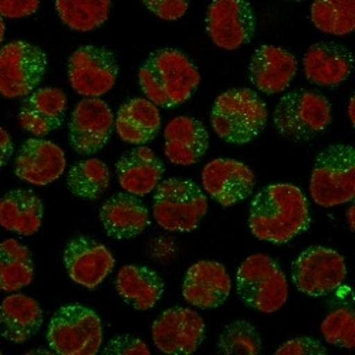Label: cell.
I'll use <instances>...</instances> for the list:
<instances>
[{
	"label": "cell",
	"mask_w": 355,
	"mask_h": 355,
	"mask_svg": "<svg viewBox=\"0 0 355 355\" xmlns=\"http://www.w3.org/2000/svg\"><path fill=\"white\" fill-rule=\"evenodd\" d=\"M115 171L118 182L125 192L145 196L159 185L165 173V165L151 148L138 145L120 157Z\"/></svg>",
	"instance_id": "22"
},
{
	"label": "cell",
	"mask_w": 355,
	"mask_h": 355,
	"mask_svg": "<svg viewBox=\"0 0 355 355\" xmlns=\"http://www.w3.org/2000/svg\"><path fill=\"white\" fill-rule=\"evenodd\" d=\"M66 155L57 144L31 138L21 144L15 159V172L21 181L36 187H44L63 175Z\"/></svg>",
	"instance_id": "17"
},
{
	"label": "cell",
	"mask_w": 355,
	"mask_h": 355,
	"mask_svg": "<svg viewBox=\"0 0 355 355\" xmlns=\"http://www.w3.org/2000/svg\"><path fill=\"white\" fill-rule=\"evenodd\" d=\"M66 110L67 97L60 88H39L23 101L19 124L28 134L46 137L63 125Z\"/></svg>",
	"instance_id": "20"
},
{
	"label": "cell",
	"mask_w": 355,
	"mask_h": 355,
	"mask_svg": "<svg viewBox=\"0 0 355 355\" xmlns=\"http://www.w3.org/2000/svg\"><path fill=\"white\" fill-rule=\"evenodd\" d=\"M311 21L322 33L347 36L355 31V0H314Z\"/></svg>",
	"instance_id": "32"
},
{
	"label": "cell",
	"mask_w": 355,
	"mask_h": 355,
	"mask_svg": "<svg viewBox=\"0 0 355 355\" xmlns=\"http://www.w3.org/2000/svg\"><path fill=\"white\" fill-rule=\"evenodd\" d=\"M205 338V322L202 317L182 307H172L164 311L153 325L155 347L172 355H189L195 352Z\"/></svg>",
	"instance_id": "14"
},
{
	"label": "cell",
	"mask_w": 355,
	"mask_h": 355,
	"mask_svg": "<svg viewBox=\"0 0 355 355\" xmlns=\"http://www.w3.org/2000/svg\"><path fill=\"white\" fill-rule=\"evenodd\" d=\"M111 173L100 159H84L71 166L67 175L69 191L81 199H100L108 189Z\"/></svg>",
	"instance_id": "31"
},
{
	"label": "cell",
	"mask_w": 355,
	"mask_h": 355,
	"mask_svg": "<svg viewBox=\"0 0 355 355\" xmlns=\"http://www.w3.org/2000/svg\"><path fill=\"white\" fill-rule=\"evenodd\" d=\"M242 302L259 313H276L288 299V283L280 266L266 254L249 256L236 275Z\"/></svg>",
	"instance_id": "6"
},
{
	"label": "cell",
	"mask_w": 355,
	"mask_h": 355,
	"mask_svg": "<svg viewBox=\"0 0 355 355\" xmlns=\"http://www.w3.org/2000/svg\"><path fill=\"white\" fill-rule=\"evenodd\" d=\"M35 264L32 253L16 239L0 243V290L19 291L32 284Z\"/></svg>",
	"instance_id": "29"
},
{
	"label": "cell",
	"mask_w": 355,
	"mask_h": 355,
	"mask_svg": "<svg viewBox=\"0 0 355 355\" xmlns=\"http://www.w3.org/2000/svg\"><path fill=\"white\" fill-rule=\"evenodd\" d=\"M303 69L310 83L320 87H338L349 77L354 57L340 43L320 42L306 51Z\"/></svg>",
	"instance_id": "21"
},
{
	"label": "cell",
	"mask_w": 355,
	"mask_h": 355,
	"mask_svg": "<svg viewBox=\"0 0 355 355\" xmlns=\"http://www.w3.org/2000/svg\"><path fill=\"white\" fill-rule=\"evenodd\" d=\"M43 220V202L28 189H15L0 199V226L20 236L35 234Z\"/></svg>",
	"instance_id": "28"
},
{
	"label": "cell",
	"mask_w": 355,
	"mask_h": 355,
	"mask_svg": "<svg viewBox=\"0 0 355 355\" xmlns=\"http://www.w3.org/2000/svg\"><path fill=\"white\" fill-rule=\"evenodd\" d=\"M13 142L9 132L0 127V168H3L13 155Z\"/></svg>",
	"instance_id": "39"
},
{
	"label": "cell",
	"mask_w": 355,
	"mask_h": 355,
	"mask_svg": "<svg viewBox=\"0 0 355 355\" xmlns=\"http://www.w3.org/2000/svg\"><path fill=\"white\" fill-rule=\"evenodd\" d=\"M165 157L171 164L189 166L199 162L208 151L209 132L191 116H176L164 131Z\"/></svg>",
	"instance_id": "23"
},
{
	"label": "cell",
	"mask_w": 355,
	"mask_h": 355,
	"mask_svg": "<svg viewBox=\"0 0 355 355\" xmlns=\"http://www.w3.org/2000/svg\"><path fill=\"white\" fill-rule=\"evenodd\" d=\"M321 333L329 344L352 349L355 345V313L351 307H338L321 322Z\"/></svg>",
	"instance_id": "34"
},
{
	"label": "cell",
	"mask_w": 355,
	"mask_h": 355,
	"mask_svg": "<svg viewBox=\"0 0 355 355\" xmlns=\"http://www.w3.org/2000/svg\"><path fill=\"white\" fill-rule=\"evenodd\" d=\"M218 349L225 355H256L261 351V337L245 320L229 324L219 337Z\"/></svg>",
	"instance_id": "33"
},
{
	"label": "cell",
	"mask_w": 355,
	"mask_h": 355,
	"mask_svg": "<svg viewBox=\"0 0 355 355\" xmlns=\"http://www.w3.org/2000/svg\"><path fill=\"white\" fill-rule=\"evenodd\" d=\"M348 225H349V229L354 230V205L349 208L348 211Z\"/></svg>",
	"instance_id": "41"
},
{
	"label": "cell",
	"mask_w": 355,
	"mask_h": 355,
	"mask_svg": "<svg viewBox=\"0 0 355 355\" xmlns=\"http://www.w3.org/2000/svg\"><path fill=\"white\" fill-rule=\"evenodd\" d=\"M111 0H55L62 21L76 32H93L110 16Z\"/></svg>",
	"instance_id": "30"
},
{
	"label": "cell",
	"mask_w": 355,
	"mask_h": 355,
	"mask_svg": "<svg viewBox=\"0 0 355 355\" xmlns=\"http://www.w3.org/2000/svg\"><path fill=\"white\" fill-rule=\"evenodd\" d=\"M159 128V110L148 98L128 100L116 112L115 130L124 142L145 145L157 137Z\"/></svg>",
	"instance_id": "26"
},
{
	"label": "cell",
	"mask_w": 355,
	"mask_h": 355,
	"mask_svg": "<svg viewBox=\"0 0 355 355\" xmlns=\"http://www.w3.org/2000/svg\"><path fill=\"white\" fill-rule=\"evenodd\" d=\"M354 97L351 98V101H349V108H348V115H349V121L352 123V125H354Z\"/></svg>",
	"instance_id": "42"
},
{
	"label": "cell",
	"mask_w": 355,
	"mask_h": 355,
	"mask_svg": "<svg viewBox=\"0 0 355 355\" xmlns=\"http://www.w3.org/2000/svg\"><path fill=\"white\" fill-rule=\"evenodd\" d=\"M268 118V105L256 92L250 88H232L216 98L211 123L220 139L245 145L263 132Z\"/></svg>",
	"instance_id": "3"
},
{
	"label": "cell",
	"mask_w": 355,
	"mask_h": 355,
	"mask_svg": "<svg viewBox=\"0 0 355 355\" xmlns=\"http://www.w3.org/2000/svg\"><path fill=\"white\" fill-rule=\"evenodd\" d=\"M43 325L40 304L24 294H12L0 304V336L15 344L35 337Z\"/></svg>",
	"instance_id": "25"
},
{
	"label": "cell",
	"mask_w": 355,
	"mask_h": 355,
	"mask_svg": "<svg viewBox=\"0 0 355 355\" xmlns=\"http://www.w3.org/2000/svg\"><path fill=\"white\" fill-rule=\"evenodd\" d=\"M64 264L73 282L93 290L112 272L115 259L103 243L88 236H76L66 246Z\"/></svg>",
	"instance_id": "15"
},
{
	"label": "cell",
	"mask_w": 355,
	"mask_h": 355,
	"mask_svg": "<svg viewBox=\"0 0 355 355\" xmlns=\"http://www.w3.org/2000/svg\"><path fill=\"white\" fill-rule=\"evenodd\" d=\"M40 0H0V16L21 19L39 10Z\"/></svg>",
	"instance_id": "38"
},
{
	"label": "cell",
	"mask_w": 355,
	"mask_h": 355,
	"mask_svg": "<svg viewBox=\"0 0 355 355\" xmlns=\"http://www.w3.org/2000/svg\"><path fill=\"white\" fill-rule=\"evenodd\" d=\"M191 0H142L144 6L162 20L173 21L185 16Z\"/></svg>",
	"instance_id": "35"
},
{
	"label": "cell",
	"mask_w": 355,
	"mask_h": 355,
	"mask_svg": "<svg viewBox=\"0 0 355 355\" xmlns=\"http://www.w3.org/2000/svg\"><path fill=\"white\" fill-rule=\"evenodd\" d=\"M103 337L100 317L81 304L58 309L47 329L50 348L62 355H94L101 348Z\"/></svg>",
	"instance_id": "8"
},
{
	"label": "cell",
	"mask_w": 355,
	"mask_h": 355,
	"mask_svg": "<svg viewBox=\"0 0 355 355\" xmlns=\"http://www.w3.org/2000/svg\"><path fill=\"white\" fill-rule=\"evenodd\" d=\"M118 62L110 50L83 46L69 60V80L73 90L85 98H100L111 92L118 76Z\"/></svg>",
	"instance_id": "11"
},
{
	"label": "cell",
	"mask_w": 355,
	"mask_h": 355,
	"mask_svg": "<svg viewBox=\"0 0 355 355\" xmlns=\"http://www.w3.org/2000/svg\"><path fill=\"white\" fill-rule=\"evenodd\" d=\"M288 2H303V0H288Z\"/></svg>",
	"instance_id": "43"
},
{
	"label": "cell",
	"mask_w": 355,
	"mask_h": 355,
	"mask_svg": "<svg viewBox=\"0 0 355 355\" xmlns=\"http://www.w3.org/2000/svg\"><path fill=\"white\" fill-rule=\"evenodd\" d=\"M3 39H5V21H3V17L0 16V46H2Z\"/></svg>",
	"instance_id": "40"
},
{
	"label": "cell",
	"mask_w": 355,
	"mask_h": 355,
	"mask_svg": "<svg viewBox=\"0 0 355 355\" xmlns=\"http://www.w3.org/2000/svg\"><path fill=\"white\" fill-rule=\"evenodd\" d=\"M297 74V60L284 49L266 44L259 47L249 63V78L259 92L277 94L287 90Z\"/></svg>",
	"instance_id": "19"
},
{
	"label": "cell",
	"mask_w": 355,
	"mask_h": 355,
	"mask_svg": "<svg viewBox=\"0 0 355 355\" xmlns=\"http://www.w3.org/2000/svg\"><path fill=\"white\" fill-rule=\"evenodd\" d=\"M114 127L111 108L101 98L80 101L70 118V144L80 155H93L108 142Z\"/></svg>",
	"instance_id": "13"
},
{
	"label": "cell",
	"mask_w": 355,
	"mask_h": 355,
	"mask_svg": "<svg viewBox=\"0 0 355 355\" xmlns=\"http://www.w3.org/2000/svg\"><path fill=\"white\" fill-rule=\"evenodd\" d=\"M309 226V202L297 187L269 185L252 200L249 227L260 241L284 245L307 230Z\"/></svg>",
	"instance_id": "1"
},
{
	"label": "cell",
	"mask_w": 355,
	"mask_h": 355,
	"mask_svg": "<svg viewBox=\"0 0 355 355\" xmlns=\"http://www.w3.org/2000/svg\"><path fill=\"white\" fill-rule=\"evenodd\" d=\"M205 191L222 206H233L250 196L256 187L253 171L236 159L219 158L202 171Z\"/></svg>",
	"instance_id": "16"
},
{
	"label": "cell",
	"mask_w": 355,
	"mask_h": 355,
	"mask_svg": "<svg viewBox=\"0 0 355 355\" xmlns=\"http://www.w3.org/2000/svg\"><path fill=\"white\" fill-rule=\"evenodd\" d=\"M232 291V279L225 266L200 260L188 269L184 280V299L199 309H216L222 306Z\"/></svg>",
	"instance_id": "18"
},
{
	"label": "cell",
	"mask_w": 355,
	"mask_h": 355,
	"mask_svg": "<svg viewBox=\"0 0 355 355\" xmlns=\"http://www.w3.org/2000/svg\"><path fill=\"white\" fill-rule=\"evenodd\" d=\"M100 220L110 238L125 241L141 234L151 223L150 212L132 193H116L107 199L100 211Z\"/></svg>",
	"instance_id": "24"
},
{
	"label": "cell",
	"mask_w": 355,
	"mask_h": 355,
	"mask_svg": "<svg viewBox=\"0 0 355 355\" xmlns=\"http://www.w3.org/2000/svg\"><path fill=\"white\" fill-rule=\"evenodd\" d=\"M115 286L121 299L139 311L155 307L165 290L164 280L157 272L134 264L121 268L116 275Z\"/></svg>",
	"instance_id": "27"
},
{
	"label": "cell",
	"mask_w": 355,
	"mask_h": 355,
	"mask_svg": "<svg viewBox=\"0 0 355 355\" xmlns=\"http://www.w3.org/2000/svg\"><path fill=\"white\" fill-rule=\"evenodd\" d=\"M331 104L322 94L294 90L284 94L275 110V127L282 137L293 142H307L331 123Z\"/></svg>",
	"instance_id": "5"
},
{
	"label": "cell",
	"mask_w": 355,
	"mask_h": 355,
	"mask_svg": "<svg viewBox=\"0 0 355 355\" xmlns=\"http://www.w3.org/2000/svg\"><path fill=\"white\" fill-rule=\"evenodd\" d=\"M208 212V199L189 180L171 178L155 188L153 215L157 223L169 232L195 230Z\"/></svg>",
	"instance_id": "7"
},
{
	"label": "cell",
	"mask_w": 355,
	"mask_h": 355,
	"mask_svg": "<svg viewBox=\"0 0 355 355\" xmlns=\"http://www.w3.org/2000/svg\"><path fill=\"white\" fill-rule=\"evenodd\" d=\"M291 276L302 293L310 297H322L347 279L345 259L333 249L311 246L293 263Z\"/></svg>",
	"instance_id": "10"
},
{
	"label": "cell",
	"mask_w": 355,
	"mask_h": 355,
	"mask_svg": "<svg viewBox=\"0 0 355 355\" xmlns=\"http://www.w3.org/2000/svg\"><path fill=\"white\" fill-rule=\"evenodd\" d=\"M327 354L325 348L318 340L310 337H297L288 340L280 345L276 355H324Z\"/></svg>",
	"instance_id": "37"
},
{
	"label": "cell",
	"mask_w": 355,
	"mask_h": 355,
	"mask_svg": "<svg viewBox=\"0 0 355 355\" xmlns=\"http://www.w3.org/2000/svg\"><path fill=\"white\" fill-rule=\"evenodd\" d=\"M47 54L27 42H12L0 49V96L21 98L32 94L47 70Z\"/></svg>",
	"instance_id": "9"
},
{
	"label": "cell",
	"mask_w": 355,
	"mask_h": 355,
	"mask_svg": "<svg viewBox=\"0 0 355 355\" xmlns=\"http://www.w3.org/2000/svg\"><path fill=\"white\" fill-rule=\"evenodd\" d=\"M310 193L324 208L344 205L355 198V150L334 144L318 154L310 180Z\"/></svg>",
	"instance_id": "4"
},
{
	"label": "cell",
	"mask_w": 355,
	"mask_h": 355,
	"mask_svg": "<svg viewBox=\"0 0 355 355\" xmlns=\"http://www.w3.org/2000/svg\"><path fill=\"white\" fill-rule=\"evenodd\" d=\"M144 94L157 107L175 108L187 103L200 83L191 58L180 50L161 49L150 54L138 73Z\"/></svg>",
	"instance_id": "2"
},
{
	"label": "cell",
	"mask_w": 355,
	"mask_h": 355,
	"mask_svg": "<svg viewBox=\"0 0 355 355\" xmlns=\"http://www.w3.org/2000/svg\"><path fill=\"white\" fill-rule=\"evenodd\" d=\"M105 355H150L151 349L139 338L120 336L112 338L103 349Z\"/></svg>",
	"instance_id": "36"
},
{
	"label": "cell",
	"mask_w": 355,
	"mask_h": 355,
	"mask_svg": "<svg viewBox=\"0 0 355 355\" xmlns=\"http://www.w3.org/2000/svg\"><path fill=\"white\" fill-rule=\"evenodd\" d=\"M206 32L219 49L232 51L252 42L256 15L248 0H214L206 13Z\"/></svg>",
	"instance_id": "12"
}]
</instances>
